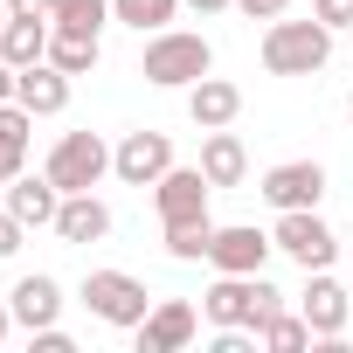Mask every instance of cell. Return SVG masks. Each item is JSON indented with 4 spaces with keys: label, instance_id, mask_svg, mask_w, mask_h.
I'll return each instance as SVG.
<instances>
[{
    "label": "cell",
    "instance_id": "cell-5",
    "mask_svg": "<svg viewBox=\"0 0 353 353\" xmlns=\"http://www.w3.org/2000/svg\"><path fill=\"white\" fill-rule=\"evenodd\" d=\"M83 305L104 319V325H145V312H152V298H145V284L132 277V270H90L83 277Z\"/></svg>",
    "mask_w": 353,
    "mask_h": 353
},
{
    "label": "cell",
    "instance_id": "cell-18",
    "mask_svg": "<svg viewBox=\"0 0 353 353\" xmlns=\"http://www.w3.org/2000/svg\"><path fill=\"white\" fill-rule=\"evenodd\" d=\"M201 173H208V188H243V173H250V152H243V139H236L229 125L201 139Z\"/></svg>",
    "mask_w": 353,
    "mask_h": 353
},
{
    "label": "cell",
    "instance_id": "cell-17",
    "mask_svg": "<svg viewBox=\"0 0 353 353\" xmlns=\"http://www.w3.org/2000/svg\"><path fill=\"white\" fill-rule=\"evenodd\" d=\"M56 236H63V243H104V236H111V208H104L90 188H83V194H63Z\"/></svg>",
    "mask_w": 353,
    "mask_h": 353
},
{
    "label": "cell",
    "instance_id": "cell-16",
    "mask_svg": "<svg viewBox=\"0 0 353 353\" xmlns=\"http://www.w3.org/2000/svg\"><path fill=\"white\" fill-rule=\"evenodd\" d=\"M236 111H243V90H236L229 77H201V83L188 90V118H194L201 132H222V125H236Z\"/></svg>",
    "mask_w": 353,
    "mask_h": 353
},
{
    "label": "cell",
    "instance_id": "cell-13",
    "mask_svg": "<svg viewBox=\"0 0 353 353\" xmlns=\"http://www.w3.org/2000/svg\"><path fill=\"white\" fill-rule=\"evenodd\" d=\"M14 97H21L35 118H56V111L70 104V70H56V63L42 56V63H28V70L14 77Z\"/></svg>",
    "mask_w": 353,
    "mask_h": 353
},
{
    "label": "cell",
    "instance_id": "cell-8",
    "mask_svg": "<svg viewBox=\"0 0 353 353\" xmlns=\"http://www.w3.org/2000/svg\"><path fill=\"white\" fill-rule=\"evenodd\" d=\"M208 173L201 166H166L152 181V201H159V222H201L208 215Z\"/></svg>",
    "mask_w": 353,
    "mask_h": 353
},
{
    "label": "cell",
    "instance_id": "cell-26",
    "mask_svg": "<svg viewBox=\"0 0 353 353\" xmlns=\"http://www.w3.org/2000/svg\"><path fill=\"white\" fill-rule=\"evenodd\" d=\"M21 236H28V222H21L14 208H0V256H14V250H21Z\"/></svg>",
    "mask_w": 353,
    "mask_h": 353
},
{
    "label": "cell",
    "instance_id": "cell-29",
    "mask_svg": "<svg viewBox=\"0 0 353 353\" xmlns=\"http://www.w3.org/2000/svg\"><path fill=\"white\" fill-rule=\"evenodd\" d=\"M236 8H243V14H250V21H277V14H284V8H291V0H236Z\"/></svg>",
    "mask_w": 353,
    "mask_h": 353
},
{
    "label": "cell",
    "instance_id": "cell-6",
    "mask_svg": "<svg viewBox=\"0 0 353 353\" xmlns=\"http://www.w3.org/2000/svg\"><path fill=\"white\" fill-rule=\"evenodd\" d=\"M270 243H277L291 263H305V270H325V263H332V250H339V243H332V229L319 222V208H284Z\"/></svg>",
    "mask_w": 353,
    "mask_h": 353
},
{
    "label": "cell",
    "instance_id": "cell-19",
    "mask_svg": "<svg viewBox=\"0 0 353 353\" xmlns=\"http://www.w3.org/2000/svg\"><path fill=\"white\" fill-rule=\"evenodd\" d=\"M305 325L319 332V339H339V325H346V291L325 277V270H312V284H305Z\"/></svg>",
    "mask_w": 353,
    "mask_h": 353
},
{
    "label": "cell",
    "instance_id": "cell-15",
    "mask_svg": "<svg viewBox=\"0 0 353 353\" xmlns=\"http://www.w3.org/2000/svg\"><path fill=\"white\" fill-rule=\"evenodd\" d=\"M49 35H56L49 14H8V28H0V63H14V70L42 63L49 56Z\"/></svg>",
    "mask_w": 353,
    "mask_h": 353
},
{
    "label": "cell",
    "instance_id": "cell-3",
    "mask_svg": "<svg viewBox=\"0 0 353 353\" xmlns=\"http://www.w3.org/2000/svg\"><path fill=\"white\" fill-rule=\"evenodd\" d=\"M201 312H208V325H250V332H256L270 312H284V291H270V284H263V270H250V277L215 270V284H208Z\"/></svg>",
    "mask_w": 353,
    "mask_h": 353
},
{
    "label": "cell",
    "instance_id": "cell-7",
    "mask_svg": "<svg viewBox=\"0 0 353 353\" xmlns=\"http://www.w3.org/2000/svg\"><path fill=\"white\" fill-rule=\"evenodd\" d=\"M166 166H173V139L166 132H125L111 145V173H118L125 188H152Z\"/></svg>",
    "mask_w": 353,
    "mask_h": 353
},
{
    "label": "cell",
    "instance_id": "cell-30",
    "mask_svg": "<svg viewBox=\"0 0 353 353\" xmlns=\"http://www.w3.org/2000/svg\"><path fill=\"white\" fill-rule=\"evenodd\" d=\"M14 173H21V152H8V145H0V188H8Z\"/></svg>",
    "mask_w": 353,
    "mask_h": 353
},
{
    "label": "cell",
    "instance_id": "cell-1",
    "mask_svg": "<svg viewBox=\"0 0 353 353\" xmlns=\"http://www.w3.org/2000/svg\"><path fill=\"white\" fill-rule=\"evenodd\" d=\"M208 70H215L208 35H181V28H159V35L145 42V63H139V77L159 83V90H194Z\"/></svg>",
    "mask_w": 353,
    "mask_h": 353
},
{
    "label": "cell",
    "instance_id": "cell-33",
    "mask_svg": "<svg viewBox=\"0 0 353 353\" xmlns=\"http://www.w3.org/2000/svg\"><path fill=\"white\" fill-rule=\"evenodd\" d=\"M194 14H222V8H236V0H188Z\"/></svg>",
    "mask_w": 353,
    "mask_h": 353
},
{
    "label": "cell",
    "instance_id": "cell-31",
    "mask_svg": "<svg viewBox=\"0 0 353 353\" xmlns=\"http://www.w3.org/2000/svg\"><path fill=\"white\" fill-rule=\"evenodd\" d=\"M14 77H21L14 63H0V104H14Z\"/></svg>",
    "mask_w": 353,
    "mask_h": 353
},
{
    "label": "cell",
    "instance_id": "cell-21",
    "mask_svg": "<svg viewBox=\"0 0 353 353\" xmlns=\"http://www.w3.org/2000/svg\"><path fill=\"white\" fill-rule=\"evenodd\" d=\"M256 339H263L270 353H305V346H312L319 332L305 325V312H298V319H291V312H270V319L256 325Z\"/></svg>",
    "mask_w": 353,
    "mask_h": 353
},
{
    "label": "cell",
    "instance_id": "cell-12",
    "mask_svg": "<svg viewBox=\"0 0 353 353\" xmlns=\"http://www.w3.org/2000/svg\"><path fill=\"white\" fill-rule=\"evenodd\" d=\"M8 208L28 222V229H56V208H63V188L49 173H14L8 181Z\"/></svg>",
    "mask_w": 353,
    "mask_h": 353
},
{
    "label": "cell",
    "instance_id": "cell-4",
    "mask_svg": "<svg viewBox=\"0 0 353 353\" xmlns=\"http://www.w3.org/2000/svg\"><path fill=\"white\" fill-rule=\"evenodd\" d=\"M42 173H49V181H56L63 194H83V188H97L104 173H111V145H104L97 132H63Z\"/></svg>",
    "mask_w": 353,
    "mask_h": 353
},
{
    "label": "cell",
    "instance_id": "cell-9",
    "mask_svg": "<svg viewBox=\"0 0 353 353\" xmlns=\"http://www.w3.org/2000/svg\"><path fill=\"white\" fill-rule=\"evenodd\" d=\"M319 194H325V166L319 159H284V166L263 173V201L277 215L284 208H319Z\"/></svg>",
    "mask_w": 353,
    "mask_h": 353
},
{
    "label": "cell",
    "instance_id": "cell-20",
    "mask_svg": "<svg viewBox=\"0 0 353 353\" xmlns=\"http://www.w3.org/2000/svg\"><path fill=\"white\" fill-rule=\"evenodd\" d=\"M49 63L70 70V77L97 70V28H56V35H49Z\"/></svg>",
    "mask_w": 353,
    "mask_h": 353
},
{
    "label": "cell",
    "instance_id": "cell-24",
    "mask_svg": "<svg viewBox=\"0 0 353 353\" xmlns=\"http://www.w3.org/2000/svg\"><path fill=\"white\" fill-rule=\"evenodd\" d=\"M49 21L56 28H104L111 21V0H49Z\"/></svg>",
    "mask_w": 353,
    "mask_h": 353
},
{
    "label": "cell",
    "instance_id": "cell-34",
    "mask_svg": "<svg viewBox=\"0 0 353 353\" xmlns=\"http://www.w3.org/2000/svg\"><path fill=\"white\" fill-rule=\"evenodd\" d=\"M8 332H14V305H0V346H8Z\"/></svg>",
    "mask_w": 353,
    "mask_h": 353
},
{
    "label": "cell",
    "instance_id": "cell-2",
    "mask_svg": "<svg viewBox=\"0 0 353 353\" xmlns=\"http://www.w3.org/2000/svg\"><path fill=\"white\" fill-rule=\"evenodd\" d=\"M325 56H332V28L312 14V21H270L263 28V70L270 77H312V70H325Z\"/></svg>",
    "mask_w": 353,
    "mask_h": 353
},
{
    "label": "cell",
    "instance_id": "cell-23",
    "mask_svg": "<svg viewBox=\"0 0 353 353\" xmlns=\"http://www.w3.org/2000/svg\"><path fill=\"white\" fill-rule=\"evenodd\" d=\"M208 236H215L208 215H201V222H166V256H173V263H201V256H208Z\"/></svg>",
    "mask_w": 353,
    "mask_h": 353
},
{
    "label": "cell",
    "instance_id": "cell-28",
    "mask_svg": "<svg viewBox=\"0 0 353 353\" xmlns=\"http://www.w3.org/2000/svg\"><path fill=\"white\" fill-rule=\"evenodd\" d=\"M35 339V353H70V332L63 325H42V332H28Z\"/></svg>",
    "mask_w": 353,
    "mask_h": 353
},
{
    "label": "cell",
    "instance_id": "cell-32",
    "mask_svg": "<svg viewBox=\"0 0 353 353\" xmlns=\"http://www.w3.org/2000/svg\"><path fill=\"white\" fill-rule=\"evenodd\" d=\"M8 14H49V0H8Z\"/></svg>",
    "mask_w": 353,
    "mask_h": 353
},
{
    "label": "cell",
    "instance_id": "cell-22",
    "mask_svg": "<svg viewBox=\"0 0 353 353\" xmlns=\"http://www.w3.org/2000/svg\"><path fill=\"white\" fill-rule=\"evenodd\" d=\"M173 8H181V0H111V21H125L139 35H159L173 21Z\"/></svg>",
    "mask_w": 353,
    "mask_h": 353
},
{
    "label": "cell",
    "instance_id": "cell-11",
    "mask_svg": "<svg viewBox=\"0 0 353 353\" xmlns=\"http://www.w3.org/2000/svg\"><path fill=\"white\" fill-rule=\"evenodd\" d=\"M277 243L263 236V229H250V222H229V229H215L208 236V263L215 270H236V277H250V270H263V256H270Z\"/></svg>",
    "mask_w": 353,
    "mask_h": 353
},
{
    "label": "cell",
    "instance_id": "cell-14",
    "mask_svg": "<svg viewBox=\"0 0 353 353\" xmlns=\"http://www.w3.org/2000/svg\"><path fill=\"white\" fill-rule=\"evenodd\" d=\"M8 305H14V325L42 332V325H56V319H63V284L35 270V277H21V284L8 291Z\"/></svg>",
    "mask_w": 353,
    "mask_h": 353
},
{
    "label": "cell",
    "instance_id": "cell-25",
    "mask_svg": "<svg viewBox=\"0 0 353 353\" xmlns=\"http://www.w3.org/2000/svg\"><path fill=\"white\" fill-rule=\"evenodd\" d=\"M28 132H35V111L14 97V104H0V145L8 152H28Z\"/></svg>",
    "mask_w": 353,
    "mask_h": 353
},
{
    "label": "cell",
    "instance_id": "cell-27",
    "mask_svg": "<svg viewBox=\"0 0 353 353\" xmlns=\"http://www.w3.org/2000/svg\"><path fill=\"white\" fill-rule=\"evenodd\" d=\"M312 14L325 28H353V0H312Z\"/></svg>",
    "mask_w": 353,
    "mask_h": 353
},
{
    "label": "cell",
    "instance_id": "cell-10",
    "mask_svg": "<svg viewBox=\"0 0 353 353\" xmlns=\"http://www.w3.org/2000/svg\"><path fill=\"white\" fill-rule=\"evenodd\" d=\"M194 332H201V319H194L188 298H159L145 312V325H139V353H181Z\"/></svg>",
    "mask_w": 353,
    "mask_h": 353
},
{
    "label": "cell",
    "instance_id": "cell-35",
    "mask_svg": "<svg viewBox=\"0 0 353 353\" xmlns=\"http://www.w3.org/2000/svg\"><path fill=\"white\" fill-rule=\"evenodd\" d=\"M346 118H353V97H346Z\"/></svg>",
    "mask_w": 353,
    "mask_h": 353
}]
</instances>
